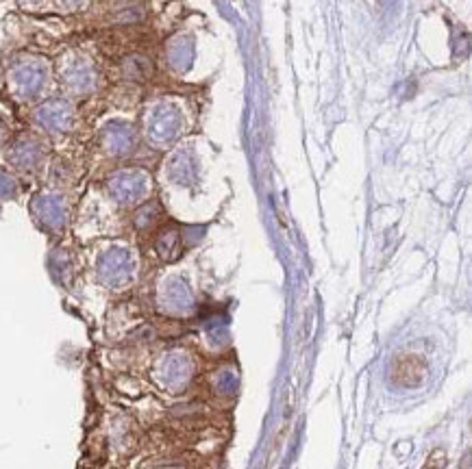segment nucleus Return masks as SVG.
<instances>
[{"label": "nucleus", "instance_id": "nucleus-1", "mask_svg": "<svg viewBox=\"0 0 472 469\" xmlns=\"http://www.w3.org/2000/svg\"><path fill=\"white\" fill-rule=\"evenodd\" d=\"M426 376H429V365L418 354L405 352L394 356V361L390 363V381L396 387L416 389L426 381Z\"/></svg>", "mask_w": 472, "mask_h": 469}, {"label": "nucleus", "instance_id": "nucleus-2", "mask_svg": "<svg viewBox=\"0 0 472 469\" xmlns=\"http://www.w3.org/2000/svg\"><path fill=\"white\" fill-rule=\"evenodd\" d=\"M422 469H446V454L442 450H435L429 457V461L424 463Z\"/></svg>", "mask_w": 472, "mask_h": 469}]
</instances>
